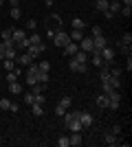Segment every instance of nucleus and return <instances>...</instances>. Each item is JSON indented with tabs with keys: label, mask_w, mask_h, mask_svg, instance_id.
I'll list each match as a JSON object with an SVG mask.
<instances>
[{
	"label": "nucleus",
	"mask_w": 132,
	"mask_h": 147,
	"mask_svg": "<svg viewBox=\"0 0 132 147\" xmlns=\"http://www.w3.org/2000/svg\"><path fill=\"white\" fill-rule=\"evenodd\" d=\"M70 42V35L68 33H66V31H57V33H53V44H55L57 49H64V46H66V44Z\"/></svg>",
	"instance_id": "obj_1"
},
{
	"label": "nucleus",
	"mask_w": 132,
	"mask_h": 147,
	"mask_svg": "<svg viewBox=\"0 0 132 147\" xmlns=\"http://www.w3.org/2000/svg\"><path fill=\"white\" fill-rule=\"evenodd\" d=\"M106 97H108V108H110V110H117V108H119V103H121L119 90H110Z\"/></svg>",
	"instance_id": "obj_2"
},
{
	"label": "nucleus",
	"mask_w": 132,
	"mask_h": 147,
	"mask_svg": "<svg viewBox=\"0 0 132 147\" xmlns=\"http://www.w3.org/2000/svg\"><path fill=\"white\" fill-rule=\"evenodd\" d=\"M11 40H13V44H16V49H18V51H22V42L26 40V33H24L22 29H13Z\"/></svg>",
	"instance_id": "obj_3"
},
{
	"label": "nucleus",
	"mask_w": 132,
	"mask_h": 147,
	"mask_svg": "<svg viewBox=\"0 0 132 147\" xmlns=\"http://www.w3.org/2000/svg\"><path fill=\"white\" fill-rule=\"evenodd\" d=\"M46 51V46H44V42H40V44H29L26 46V53L35 59V57H40V53H44Z\"/></svg>",
	"instance_id": "obj_4"
},
{
	"label": "nucleus",
	"mask_w": 132,
	"mask_h": 147,
	"mask_svg": "<svg viewBox=\"0 0 132 147\" xmlns=\"http://www.w3.org/2000/svg\"><path fill=\"white\" fill-rule=\"evenodd\" d=\"M33 61V57L26 53V51H22V53H18V57H16V64H18L20 68H26L29 64Z\"/></svg>",
	"instance_id": "obj_5"
},
{
	"label": "nucleus",
	"mask_w": 132,
	"mask_h": 147,
	"mask_svg": "<svg viewBox=\"0 0 132 147\" xmlns=\"http://www.w3.org/2000/svg\"><path fill=\"white\" fill-rule=\"evenodd\" d=\"M77 119H79V123H82V127H93V114H90V112L82 110Z\"/></svg>",
	"instance_id": "obj_6"
},
{
	"label": "nucleus",
	"mask_w": 132,
	"mask_h": 147,
	"mask_svg": "<svg viewBox=\"0 0 132 147\" xmlns=\"http://www.w3.org/2000/svg\"><path fill=\"white\" fill-rule=\"evenodd\" d=\"M99 55H101V59L106 61V64H110V61L114 59V51H112V49H110V46L106 44V46H104V49L99 51Z\"/></svg>",
	"instance_id": "obj_7"
},
{
	"label": "nucleus",
	"mask_w": 132,
	"mask_h": 147,
	"mask_svg": "<svg viewBox=\"0 0 132 147\" xmlns=\"http://www.w3.org/2000/svg\"><path fill=\"white\" fill-rule=\"evenodd\" d=\"M101 86H108L110 90H117V88H121V79H119V77H114V75H110Z\"/></svg>",
	"instance_id": "obj_8"
},
{
	"label": "nucleus",
	"mask_w": 132,
	"mask_h": 147,
	"mask_svg": "<svg viewBox=\"0 0 132 147\" xmlns=\"http://www.w3.org/2000/svg\"><path fill=\"white\" fill-rule=\"evenodd\" d=\"M70 70H75V73H88V64H82V61L70 59Z\"/></svg>",
	"instance_id": "obj_9"
},
{
	"label": "nucleus",
	"mask_w": 132,
	"mask_h": 147,
	"mask_svg": "<svg viewBox=\"0 0 132 147\" xmlns=\"http://www.w3.org/2000/svg\"><path fill=\"white\" fill-rule=\"evenodd\" d=\"M79 51H86V53H90L93 51V37H82V42H79Z\"/></svg>",
	"instance_id": "obj_10"
},
{
	"label": "nucleus",
	"mask_w": 132,
	"mask_h": 147,
	"mask_svg": "<svg viewBox=\"0 0 132 147\" xmlns=\"http://www.w3.org/2000/svg\"><path fill=\"white\" fill-rule=\"evenodd\" d=\"M68 143H70L73 147H79V145L84 143V138H82V132H73V134L68 136Z\"/></svg>",
	"instance_id": "obj_11"
},
{
	"label": "nucleus",
	"mask_w": 132,
	"mask_h": 147,
	"mask_svg": "<svg viewBox=\"0 0 132 147\" xmlns=\"http://www.w3.org/2000/svg\"><path fill=\"white\" fill-rule=\"evenodd\" d=\"M77 51H79V44H77V42H68L66 46H64V55H70V57H73Z\"/></svg>",
	"instance_id": "obj_12"
},
{
	"label": "nucleus",
	"mask_w": 132,
	"mask_h": 147,
	"mask_svg": "<svg viewBox=\"0 0 132 147\" xmlns=\"http://www.w3.org/2000/svg\"><path fill=\"white\" fill-rule=\"evenodd\" d=\"M20 73H22V68H13V70H9V73H7V81H9V84H11V81H18Z\"/></svg>",
	"instance_id": "obj_13"
},
{
	"label": "nucleus",
	"mask_w": 132,
	"mask_h": 147,
	"mask_svg": "<svg viewBox=\"0 0 132 147\" xmlns=\"http://www.w3.org/2000/svg\"><path fill=\"white\" fill-rule=\"evenodd\" d=\"M108 11L119 13L121 11V2H119V0H108Z\"/></svg>",
	"instance_id": "obj_14"
},
{
	"label": "nucleus",
	"mask_w": 132,
	"mask_h": 147,
	"mask_svg": "<svg viewBox=\"0 0 132 147\" xmlns=\"http://www.w3.org/2000/svg\"><path fill=\"white\" fill-rule=\"evenodd\" d=\"M73 59L82 61V64H88V53H86V51H77L75 55H73Z\"/></svg>",
	"instance_id": "obj_15"
},
{
	"label": "nucleus",
	"mask_w": 132,
	"mask_h": 147,
	"mask_svg": "<svg viewBox=\"0 0 132 147\" xmlns=\"http://www.w3.org/2000/svg\"><path fill=\"white\" fill-rule=\"evenodd\" d=\"M70 35V42H82V37H84V31H79V29H73V33H68Z\"/></svg>",
	"instance_id": "obj_16"
},
{
	"label": "nucleus",
	"mask_w": 132,
	"mask_h": 147,
	"mask_svg": "<svg viewBox=\"0 0 132 147\" xmlns=\"http://www.w3.org/2000/svg\"><path fill=\"white\" fill-rule=\"evenodd\" d=\"M104 143H106V145H117V143H119V136L112 134V132H108L106 138H104Z\"/></svg>",
	"instance_id": "obj_17"
},
{
	"label": "nucleus",
	"mask_w": 132,
	"mask_h": 147,
	"mask_svg": "<svg viewBox=\"0 0 132 147\" xmlns=\"http://www.w3.org/2000/svg\"><path fill=\"white\" fill-rule=\"evenodd\" d=\"M95 9H97V11H108V0H95Z\"/></svg>",
	"instance_id": "obj_18"
},
{
	"label": "nucleus",
	"mask_w": 132,
	"mask_h": 147,
	"mask_svg": "<svg viewBox=\"0 0 132 147\" xmlns=\"http://www.w3.org/2000/svg\"><path fill=\"white\" fill-rule=\"evenodd\" d=\"M70 24H73V29H79V31L86 29V22H84L82 18H73V22H70Z\"/></svg>",
	"instance_id": "obj_19"
},
{
	"label": "nucleus",
	"mask_w": 132,
	"mask_h": 147,
	"mask_svg": "<svg viewBox=\"0 0 132 147\" xmlns=\"http://www.w3.org/2000/svg\"><path fill=\"white\" fill-rule=\"evenodd\" d=\"M90 57H93V66H106V61H104V59H101V55H99V53H93V55H90Z\"/></svg>",
	"instance_id": "obj_20"
},
{
	"label": "nucleus",
	"mask_w": 132,
	"mask_h": 147,
	"mask_svg": "<svg viewBox=\"0 0 132 147\" xmlns=\"http://www.w3.org/2000/svg\"><path fill=\"white\" fill-rule=\"evenodd\" d=\"M9 92H11V94H20V92H22V86H20L18 81H11V84H9Z\"/></svg>",
	"instance_id": "obj_21"
},
{
	"label": "nucleus",
	"mask_w": 132,
	"mask_h": 147,
	"mask_svg": "<svg viewBox=\"0 0 132 147\" xmlns=\"http://www.w3.org/2000/svg\"><path fill=\"white\" fill-rule=\"evenodd\" d=\"M60 105H62L64 110H68L70 105H73V99H70L68 94H66V97H62V99H60Z\"/></svg>",
	"instance_id": "obj_22"
},
{
	"label": "nucleus",
	"mask_w": 132,
	"mask_h": 147,
	"mask_svg": "<svg viewBox=\"0 0 132 147\" xmlns=\"http://www.w3.org/2000/svg\"><path fill=\"white\" fill-rule=\"evenodd\" d=\"M95 103L99 105V108H108V97L104 94V92H101L99 97H97V101H95Z\"/></svg>",
	"instance_id": "obj_23"
},
{
	"label": "nucleus",
	"mask_w": 132,
	"mask_h": 147,
	"mask_svg": "<svg viewBox=\"0 0 132 147\" xmlns=\"http://www.w3.org/2000/svg\"><path fill=\"white\" fill-rule=\"evenodd\" d=\"M9 16H11V20H20V18H22V11H20V7H11Z\"/></svg>",
	"instance_id": "obj_24"
},
{
	"label": "nucleus",
	"mask_w": 132,
	"mask_h": 147,
	"mask_svg": "<svg viewBox=\"0 0 132 147\" xmlns=\"http://www.w3.org/2000/svg\"><path fill=\"white\" fill-rule=\"evenodd\" d=\"M38 84H49V73H42V70H38Z\"/></svg>",
	"instance_id": "obj_25"
},
{
	"label": "nucleus",
	"mask_w": 132,
	"mask_h": 147,
	"mask_svg": "<svg viewBox=\"0 0 132 147\" xmlns=\"http://www.w3.org/2000/svg\"><path fill=\"white\" fill-rule=\"evenodd\" d=\"M31 112L35 114V117H42V114H44V108H42L40 103H33V105H31Z\"/></svg>",
	"instance_id": "obj_26"
},
{
	"label": "nucleus",
	"mask_w": 132,
	"mask_h": 147,
	"mask_svg": "<svg viewBox=\"0 0 132 147\" xmlns=\"http://www.w3.org/2000/svg\"><path fill=\"white\" fill-rule=\"evenodd\" d=\"M31 92H33V90H31ZM33 103L44 105V94H42V92H33Z\"/></svg>",
	"instance_id": "obj_27"
},
{
	"label": "nucleus",
	"mask_w": 132,
	"mask_h": 147,
	"mask_svg": "<svg viewBox=\"0 0 132 147\" xmlns=\"http://www.w3.org/2000/svg\"><path fill=\"white\" fill-rule=\"evenodd\" d=\"M38 70H42V73H49V70H51V61H46V59L40 61V64H38Z\"/></svg>",
	"instance_id": "obj_28"
},
{
	"label": "nucleus",
	"mask_w": 132,
	"mask_h": 147,
	"mask_svg": "<svg viewBox=\"0 0 132 147\" xmlns=\"http://www.w3.org/2000/svg\"><path fill=\"white\" fill-rule=\"evenodd\" d=\"M26 40H29V44H40V42H42V37H40V33H31V35L26 37Z\"/></svg>",
	"instance_id": "obj_29"
},
{
	"label": "nucleus",
	"mask_w": 132,
	"mask_h": 147,
	"mask_svg": "<svg viewBox=\"0 0 132 147\" xmlns=\"http://www.w3.org/2000/svg\"><path fill=\"white\" fill-rule=\"evenodd\" d=\"M132 44V35L130 33H123V37H121V46H130Z\"/></svg>",
	"instance_id": "obj_30"
},
{
	"label": "nucleus",
	"mask_w": 132,
	"mask_h": 147,
	"mask_svg": "<svg viewBox=\"0 0 132 147\" xmlns=\"http://www.w3.org/2000/svg\"><path fill=\"white\" fill-rule=\"evenodd\" d=\"M2 64H5V70H13L16 68V59H2Z\"/></svg>",
	"instance_id": "obj_31"
},
{
	"label": "nucleus",
	"mask_w": 132,
	"mask_h": 147,
	"mask_svg": "<svg viewBox=\"0 0 132 147\" xmlns=\"http://www.w3.org/2000/svg\"><path fill=\"white\" fill-rule=\"evenodd\" d=\"M0 35H2V42H5V40H11L13 29H2V33H0Z\"/></svg>",
	"instance_id": "obj_32"
},
{
	"label": "nucleus",
	"mask_w": 132,
	"mask_h": 147,
	"mask_svg": "<svg viewBox=\"0 0 132 147\" xmlns=\"http://www.w3.org/2000/svg\"><path fill=\"white\" fill-rule=\"evenodd\" d=\"M57 145H60V147H70L68 136H60V138H57Z\"/></svg>",
	"instance_id": "obj_33"
},
{
	"label": "nucleus",
	"mask_w": 132,
	"mask_h": 147,
	"mask_svg": "<svg viewBox=\"0 0 132 147\" xmlns=\"http://www.w3.org/2000/svg\"><path fill=\"white\" fill-rule=\"evenodd\" d=\"M9 105H11V101H9V99H0V110H9Z\"/></svg>",
	"instance_id": "obj_34"
},
{
	"label": "nucleus",
	"mask_w": 132,
	"mask_h": 147,
	"mask_svg": "<svg viewBox=\"0 0 132 147\" xmlns=\"http://www.w3.org/2000/svg\"><path fill=\"white\" fill-rule=\"evenodd\" d=\"M121 16H123V18H130V16H132V9H130V7H121Z\"/></svg>",
	"instance_id": "obj_35"
},
{
	"label": "nucleus",
	"mask_w": 132,
	"mask_h": 147,
	"mask_svg": "<svg viewBox=\"0 0 132 147\" xmlns=\"http://www.w3.org/2000/svg\"><path fill=\"white\" fill-rule=\"evenodd\" d=\"M24 103L26 105H33V92H26V94H24Z\"/></svg>",
	"instance_id": "obj_36"
},
{
	"label": "nucleus",
	"mask_w": 132,
	"mask_h": 147,
	"mask_svg": "<svg viewBox=\"0 0 132 147\" xmlns=\"http://www.w3.org/2000/svg\"><path fill=\"white\" fill-rule=\"evenodd\" d=\"M35 26H38V22H35V20H26V29H29V31H33V29H35Z\"/></svg>",
	"instance_id": "obj_37"
},
{
	"label": "nucleus",
	"mask_w": 132,
	"mask_h": 147,
	"mask_svg": "<svg viewBox=\"0 0 132 147\" xmlns=\"http://www.w3.org/2000/svg\"><path fill=\"white\" fill-rule=\"evenodd\" d=\"M64 112H66V110H64L62 105L57 103V105H55V117H64Z\"/></svg>",
	"instance_id": "obj_38"
},
{
	"label": "nucleus",
	"mask_w": 132,
	"mask_h": 147,
	"mask_svg": "<svg viewBox=\"0 0 132 147\" xmlns=\"http://www.w3.org/2000/svg\"><path fill=\"white\" fill-rule=\"evenodd\" d=\"M5 53H7V46H5V42L0 44V61L5 59Z\"/></svg>",
	"instance_id": "obj_39"
},
{
	"label": "nucleus",
	"mask_w": 132,
	"mask_h": 147,
	"mask_svg": "<svg viewBox=\"0 0 132 147\" xmlns=\"http://www.w3.org/2000/svg\"><path fill=\"white\" fill-rule=\"evenodd\" d=\"M121 73H123L121 68H112V70H110V75H114V77H121Z\"/></svg>",
	"instance_id": "obj_40"
},
{
	"label": "nucleus",
	"mask_w": 132,
	"mask_h": 147,
	"mask_svg": "<svg viewBox=\"0 0 132 147\" xmlns=\"http://www.w3.org/2000/svg\"><path fill=\"white\" fill-rule=\"evenodd\" d=\"M101 35V26H93V37Z\"/></svg>",
	"instance_id": "obj_41"
},
{
	"label": "nucleus",
	"mask_w": 132,
	"mask_h": 147,
	"mask_svg": "<svg viewBox=\"0 0 132 147\" xmlns=\"http://www.w3.org/2000/svg\"><path fill=\"white\" fill-rule=\"evenodd\" d=\"M104 18H106V20H112L114 13H112V11H104Z\"/></svg>",
	"instance_id": "obj_42"
},
{
	"label": "nucleus",
	"mask_w": 132,
	"mask_h": 147,
	"mask_svg": "<svg viewBox=\"0 0 132 147\" xmlns=\"http://www.w3.org/2000/svg\"><path fill=\"white\" fill-rule=\"evenodd\" d=\"M9 110H11V112H18V110H20V105H18V103H13V101H11V105H9Z\"/></svg>",
	"instance_id": "obj_43"
},
{
	"label": "nucleus",
	"mask_w": 132,
	"mask_h": 147,
	"mask_svg": "<svg viewBox=\"0 0 132 147\" xmlns=\"http://www.w3.org/2000/svg\"><path fill=\"white\" fill-rule=\"evenodd\" d=\"M126 68H128V73H130V70H132V57H130V55H128V61H126Z\"/></svg>",
	"instance_id": "obj_44"
},
{
	"label": "nucleus",
	"mask_w": 132,
	"mask_h": 147,
	"mask_svg": "<svg viewBox=\"0 0 132 147\" xmlns=\"http://www.w3.org/2000/svg\"><path fill=\"white\" fill-rule=\"evenodd\" d=\"M112 134H117V136L121 134V125H114V127H112Z\"/></svg>",
	"instance_id": "obj_45"
},
{
	"label": "nucleus",
	"mask_w": 132,
	"mask_h": 147,
	"mask_svg": "<svg viewBox=\"0 0 132 147\" xmlns=\"http://www.w3.org/2000/svg\"><path fill=\"white\" fill-rule=\"evenodd\" d=\"M119 2H123V7H132V0H119Z\"/></svg>",
	"instance_id": "obj_46"
},
{
	"label": "nucleus",
	"mask_w": 132,
	"mask_h": 147,
	"mask_svg": "<svg viewBox=\"0 0 132 147\" xmlns=\"http://www.w3.org/2000/svg\"><path fill=\"white\" fill-rule=\"evenodd\" d=\"M0 7H2V0H0Z\"/></svg>",
	"instance_id": "obj_47"
},
{
	"label": "nucleus",
	"mask_w": 132,
	"mask_h": 147,
	"mask_svg": "<svg viewBox=\"0 0 132 147\" xmlns=\"http://www.w3.org/2000/svg\"><path fill=\"white\" fill-rule=\"evenodd\" d=\"M0 79H2V75H0Z\"/></svg>",
	"instance_id": "obj_48"
}]
</instances>
